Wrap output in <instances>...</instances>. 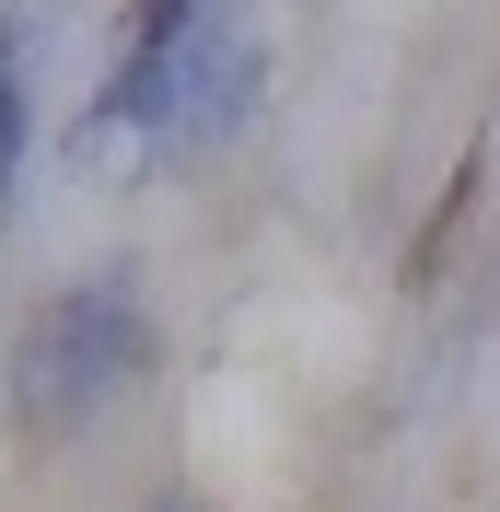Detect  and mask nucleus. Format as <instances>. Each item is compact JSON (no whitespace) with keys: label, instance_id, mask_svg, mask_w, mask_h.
Here are the masks:
<instances>
[{"label":"nucleus","instance_id":"nucleus-3","mask_svg":"<svg viewBox=\"0 0 500 512\" xmlns=\"http://www.w3.org/2000/svg\"><path fill=\"white\" fill-rule=\"evenodd\" d=\"M12 152H24V105H12V82H0V175H12Z\"/></svg>","mask_w":500,"mask_h":512},{"label":"nucleus","instance_id":"nucleus-1","mask_svg":"<svg viewBox=\"0 0 500 512\" xmlns=\"http://www.w3.org/2000/svg\"><path fill=\"white\" fill-rule=\"evenodd\" d=\"M245 0H152L140 12V47L105 82V117L128 140H210V128L245 117Z\"/></svg>","mask_w":500,"mask_h":512},{"label":"nucleus","instance_id":"nucleus-2","mask_svg":"<svg viewBox=\"0 0 500 512\" xmlns=\"http://www.w3.org/2000/svg\"><path fill=\"white\" fill-rule=\"evenodd\" d=\"M24 373H35V419H82V408H105L117 384H140V326L94 291V303H70V315L35 338Z\"/></svg>","mask_w":500,"mask_h":512}]
</instances>
